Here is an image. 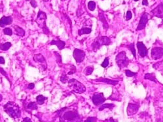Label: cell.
Wrapping results in <instances>:
<instances>
[{
    "label": "cell",
    "mask_w": 163,
    "mask_h": 122,
    "mask_svg": "<svg viewBox=\"0 0 163 122\" xmlns=\"http://www.w3.org/2000/svg\"><path fill=\"white\" fill-rule=\"evenodd\" d=\"M136 46L138 48V53L140 55V56L142 57H144L148 55V48L146 47V46L144 45V44L142 42H138L136 44Z\"/></svg>",
    "instance_id": "obj_11"
},
{
    "label": "cell",
    "mask_w": 163,
    "mask_h": 122,
    "mask_svg": "<svg viewBox=\"0 0 163 122\" xmlns=\"http://www.w3.org/2000/svg\"><path fill=\"white\" fill-rule=\"evenodd\" d=\"M46 19L47 16L46 13L41 11V10H39L38 12V15H37V18L36 19V22L37 23L38 26L43 29V31L46 34H48V33H49L48 29L46 26Z\"/></svg>",
    "instance_id": "obj_6"
},
{
    "label": "cell",
    "mask_w": 163,
    "mask_h": 122,
    "mask_svg": "<svg viewBox=\"0 0 163 122\" xmlns=\"http://www.w3.org/2000/svg\"><path fill=\"white\" fill-rule=\"evenodd\" d=\"M106 101L104 96L103 93H98V94H95L92 97V101L93 103L95 105L98 106L100 105H102Z\"/></svg>",
    "instance_id": "obj_7"
},
{
    "label": "cell",
    "mask_w": 163,
    "mask_h": 122,
    "mask_svg": "<svg viewBox=\"0 0 163 122\" xmlns=\"http://www.w3.org/2000/svg\"><path fill=\"white\" fill-rule=\"evenodd\" d=\"M4 33L5 35L11 36L12 35V31L10 28H5L4 29Z\"/></svg>",
    "instance_id": "obj_29"
},
{
    "label": "cell",
    "mask_w": 163,
    "mask_h": 122,
    "mask_svg": "<svg viewBox=\"0 0 163 122\" xmlns=\"http://www.w3.org/2000/svg\"><path fill=\"white\" fill-rule=\"evenodd\" d=\"M151 55L153 59L158 60L161 59L163 57V48H154L152 50Z\"/></svg>",
    "instance_id": "obj_9"
},
{
    "label": "cell",
    "mask_w": 163,
    "mask_h": 122,
    "mask_svg": "<svg viewBox=\"0 0 163 122\" xmlns=\"http://www.w3.org/2000/svg\"><path fill=\"white\" fill-rule=\"evenodd\" d=\"M154 16L158 18H163V3H160L152 11Z\"/></svg>",
    "instance_id": "obj_13"
},
{
    "label": "cell",
    "mask_w": 163,
    "mask_h": 122,
    "mask_svg": "<svg viewBox=\"0 0 163 122\" xmlns=\"http://www.w3.org/2000/svg\"><path fill=\"white\" fill-rule=\"evenodd\" d=\"M93 69H94V68H93V66H88V67L84 69V74L86 75H91L92 73H93Z\"/></svg>",
    "instance_id": "obj_26"
},
{
    "label": "cell",
    "mask_w": 163,
    "mask_h": 122,
    "mask_svg": "<svg viewBox=\"0 0 163 122\" xmlns=\"http://www.w3.org/2000/svg\"><path fill=\"white\" fill-rule=\"evenodd\" d=\"M60 122H82V118L77 111L64 108L58 112Z\"/></svg>",
    "instance_id": "obj_1"
},
{
    "label": "cell",
    "mask_w": 163,
    "mask_h": 122,
    "mask_svg": "<svg viewBox=\"0 0 163 122\" xmlns=\"http://www.w3.org/2000/svg\"><path fill=\"white\" fill-rule=\"evenodd\" d=\"M96 117H89L84 121V122H96Z\"/></svg>",
    "instance_id": "obj_32"
},
{
    "label": "cell",
    "mask_w": 163,
    "mask_h": 122,
    "mask_svg": "<svg viewBox=\"0 0 163 122\" xmlns=\"http://www.w3.org/2000/svg\"><path fill=\"white\" fill-rule=\"evenodd\" d=\"M95 81H96V82H101V83H107V84H112V85H116L118 83V81H114V80H111V79H106V78H99V79H95Z\"/></svg>",
    "instance_id": "obj_15"
},
{
    "label": "cell",
    "mask_w": 163,
    "mask_h": 122,
    "mask_svg": "<svg viewBox=\"0 0 163 122\" xmlns=\"http://www.w3.org/2000/svg\"><path fill=\"white\" fill-rule=\"evenodd\" d=\"M61 81H62L63 83H66L68 81V77H67V75L65 74H63V75L61 77V79H60Z\"/></svg>",
    "instance_id": "obj_33"
},
{
    "label": "cell",
    "mask_w": 163,
    "mask_h": 122,
    "mask_svg": "<svg viewBox=\"0 0 163 122\" xmlns=\"http://www.w3.org/2000/svg\"><path fill=\"white\" fill-rule=\"evenodd\" d=\"M125 74H126V77H133V76L136 75V73L134 72H132V71H130V70H125Z\"/></svg>",
    "instance_id": "obj_30"
},
{
    "label": "cell",
    "mask_w": 163,
    "mask_h": 122,
    "mask_svg": "<svg viewBox=\"0 0 163 122\" xmlns=\"http://www.w3.org/2000/svg\"><path fill=\"white\" fill-rule=\"evenodd\" d=\"M34 61L36 62H40L42 63V64H46V61H45V59L42 55L38 54V55H35L34 57Z\"/></svg>",
    "instance_id": "obj_17"
},
{
    "label": "cell",
    "mask_w": 163,
    "mask_h": 122,
    "mask_svg": "<svg viewBox=\"0 0 163 122\" xmlns=\"http://www.w3.org/2000/svg\"><path fill=\"white\" fill-rule=\"evenodd\" d=\"M148 14L144 13L141 16L140 18V22L138 23V27L136 28V31H140V30H143L146 28V24L148 22Z\"/></svg>",
    "instance_id": "obj_10"
},
{
    "label": "cell",
    "mask_w": 163,
    "mask_h": 122,
    "mask_svg": "<svg viewBox=\"0 0 163 122\" xmlns=\"http://www.w3.org/2000/svg\"><path fill=\"white\" fill-rule=\"evenodd\" d=\"M138 109H139V105L137 104H133V103H129L127 107V114L128 116H132L137 113Z\"/></svg>",
    "instance_id": "obj_12"
},
{
    "label": "cell",
    "mask_w": 163,
    "mask_h": 122,
    "mask_svg": "<svg viewBox=\"0 0 163 122\" xmlns=\"http://www.w3.org/2000/svg\"><path fill=\"white\" fill-rule=\"evenodd\" d=\"M26 1H30V0H26Z\"/></svg>",
    "instance_id": "obj_47"
},
{
    "label": "cell",
    "mask_w": 163,
    "mask_h": 122,
    "mask_svg": "<svg viewBox=\"0 0 163 122\" xmlns=\"http://www.w3.org/2000/svg\"><path fill=\"white\" fill-rule=\"evenodd\" d=\"M12 23V18L11 16H3L0 20V27H4L6 25H10Z\"/></svg>",
    "instance_id": "obj_14"
},
{
    "label": "cell",
    "mask_w": 163,
    "mask_h": 122,
    "mask_svg": "<svg viewBox=\"0 0 163 122\" xmlns=\"http://www.w3.org/2000/svg\"><path fill=\"white\" fill-rule=\"evenodd\" d=\"M0 64H5V59H4V58L2 57H0Z\"/></svg>",
    "instance_id": "obj_40"
},
{
    "label": "cell",
    "mask_w": 163,
    "mask_h": 122,
    "mask_svg": "<svg viewBox=\"0 0 163 122\" xmlns=\"http://www.w3.org/2000/svg\"><path fill=\"white\" fill-rule=\"evenodd\" d=\"M134 1H138V0H134Z\"/></svg>",
    "instance_id": "obj_45"
},
{
    "label": "cell",
    "mask_w": 163,
    "mask_h": 122,
    "mask_svg": "<svg viewBox=\"0 0 163 122\" xmlns=\"http://www.w3.org/2000/svg\"><path fill=\"white\" fill-rule=\"evenodd\" d=\"M38 109V105L37 103L35 102H30L28 105H27V109L34 111V110H37Z\"/></svg>",
    "instance_id": "obj_22"
},
{
    "label": "cell",
    "mask_w": 163,
    "mask_h": 122,
    "mask_svg": "<svg viewBox=\"0 0 163 122\" xmlns=\"http://www.w3.org/2000/svg\"><path fill=\"white\" fill-rule=\"evenodd\" d=\"M68 87L70 88L74 92L77 94H82L85 92L86 90V88L82 83L74 79H72L69 80L68 83Z\"/></svg>",
    "instance_id": "obj_3"
},
{
    "label": "cell",
    "mask_w": 163,
    "mask_h": 122,
    "mask_svg": "<svg viewBox=\"0 0 163 122\" xmlns=\"http://www.w3.org/2000/svg\"><path fill=\"white\" fill-rule=\"evenodd\" d=\"M14 27L16 34L18 36H24L25 35V31H24V30L23 29L21 28V27H20L18 26H14Z\"/></svg>",
    "instance_id": "obj_21"
},
{
    "label": "cell",
    "mask_w": 163,
    "mask_h": 122,
    "mask_svg": "<svg viewBox=\"0 0 163 122\" xmlns=\"http://www.w3.org/2000/svg\"><path fill=\"white\" fill-rule=\"evenodd\" d=\"M34 87H35V84H34V83H30L28 85V88L30 90H32L34 89Z\"/></svg>",
    "instance_id": "obj_37"
},
{
    "label": "cell",
    "mask_w": 163,
    "mask_h": 122,
    "mask_svg": "<svg viewBox=\"0 0 163 122\" xmlns=\"http://www.w3.org/2000/svg\"><path fill=\"white\" fill-rule=\"evenodd\" d=\"M43 1H44V2H48V1H49V0H43Z\"/></svg>",
    "instance_id": "obj_44"
},
{
    "label": "cell",
    "mask_w": 163,
    "mask_h": 122,
    "mask_svg": "<svg viewBox=\"0 0 163 122\" xmlns=\"http://www.w3.org/2000/svg\"><path fill=\"white\" fill-rule=\"evenodd\" d=\"M116 61L120 69H123V68L127 67L129 62V60L126 56V53L125 51H122L118 54L116 57Z\"/></svg>",
    "instance_id": "obj_5"
},
{
    "label": "cell",
    "mask_w": 163,
    "mask_h": 122,
    "mask_svg": "<svg viewBox=\"0 0 163 122\" xmlns=\"http://www.w3.org/2000/svg\"><path fill=\"white\" fill-rule=\"evenodd\" d=\"M22 122H32V120H31V119L29 118H24V120H22Z\"/></svg>",
    "instance_id": "obj_38"
},
{
    "label": "cell",
    "mask_w": 163,
    "mask_h": 122,
    "mask_svg": "<svg viewBox=\"0 0 163 122\" xmlns=\"http://www.w3.org/2000/svg\"><path fill=\"white\" fill-rule=\"evenodd\" d=\"M62 1H65V0H62Z\"/></svg>",
    "instance_id": "obj_46"
},
{
    "label": "cell",
    "mask_w": 163,
    "mask_h": 122,
    "mask_svg": "<svg viewBox=\"0 0 163 122\" xmlns=\"http://www.w3.org/2000/svg\"><path fill=\"white\" fill-rule=\"evenodd\" d=\"M4 111L10 117L15 120L20 118L21 116V111L19 106L12 101H9L4 105Z\"/></svg>",
    "instance_id": "obj_2"
},
{
    "label": "cell",
    "mask_w": 163,
    "mask_h": 122,
    "mask_svg": "<svg viewBox=\"0 0 163 122\" xmlns=\"http://www.w3.org/2000/svg\"><path fill=\"white\" fill-rule=\"evenodd\" d=\"M11 46V43H10V42H6V43L0 45V50H2V51H7V50H9V48Z\"/></svg>",
    "instance_id": "obj_23"
},
{
    "label": "cell",
    "mask_w": 163,
    "mask_h": 122,
    "mask_svg": "<svg viewBox=\"0 0 163 122\" xmlns=\"http://www.w3.org/2000/svg\"><path fill=\"white\" fill-rule=\"evenodd\" d=\"M127 48H128V49L130 50V51H131V52L132 53V55H133L135 59H136V51H135V49H134V44L132 43V44H130V45H128V46H127Z\"/></svg>",
    "instance_id": "obj_27"
},
{
    "label": "cell",
    "mask_w": 163,
    "mask_h": 122,
    "mask_svg": "<svg viewBox=\"0 0 163 122\" xmlns=\"http://www.w3.org/2000/svg\"><path fill=\"white\" fill-rule=\"evenodd\" d=\"M50 45H56L60 50H63V48L65 46V42L60 40H53L51 42H50Z\"/></svg>",
    "instance_id": "obj_16"
},
{
    "label": "cell",
    "mask_w": 163,
    "mask_h": 122,
    "mask_svg": "<svg viewBox=\"0 0 163 122\" xmlns=\"http://www.w3.org/2000/svg\"><path fill=\"white\" fill-rule=\"evenodd\" d=\"M99 20H100V22H102V24H103V28L104 29H107L108 28V24L107 23L106 20L105 19L104 16L103 14H99Z\"/></svg>",
    "instance_id": "obj_20"
},
{
    "label": "cell",
    "mask_w": 163,
    "mask_h": 122,
    "mask_svg": "<svg viewBox=\"0 0 163 122\" xmlns=\"http://www.w3.org/2000/svg\"><path fill=\"white\" fill-rule=\"evenodd\" d=\"M75 71H76V68H75V66L74 65L71 66V69H70V72L68 73V75H71L72 73H74Z\"/></svg>",
    "instance_id": "obj_35"
},
{
    "label": "cell",
    "mask_w": 163,
    "mask_h": 122,
    "mask_svg": "<svg viewBox=\"0 0 163 122\" xmlns=\"http://www.w3.org/2000/svg\"><path fill=\"white\" fill-rule=\"evenodd\" d=\"M2 100H3V96H2V95L0 94V101H2Z\"/></svg>",
    "instance_id": "obj_43"
},
{
    "label": "cell",
    "mask_w": 163,
    "mask_h": 122,
    "mask_svg": "<svg viewBox=\"0 0 163 122\" xmlns=\"http://www.w3.org/2000/svg\"><path fill=\"white\" fill-rule=\"evenodd\" d=\"M110 122H118V121L115 120L113 118H110Z\"/></svg>",
    "instance_id": "obj_42"
},
{
    "label": "cell",
    "mask_w": 163,
    "mask_h": 122,
    "mask_svg": "<svg viewBox=\"0 0 163 122\" xmlns=\"http://www.w3.org/2000/svg\"><path fill=\"white\" fill-rule=\"evenodd\" d=\"M145 79H149L150 81H153L155 83H156V79H155V75L154 73H147L145 75Z\"/></svg>",
    "instance_id": "obj_24"
},
{
    "label": "cell",
    "mask_w": 163,
    "mask_h": 122,
    "mask_svg": "<svg viewBox=\"0 0 163 122\" xmlns=\"http://www.w3.org/2000/svg\"><path fill=\"white\" fill-rule=\"evenodd\" d=\"M88 7L89 10H91V11H93V10H94L95 9L96 4H95V2L93 1H89Z\"/></svg>",
    "instance_id": "obj_28"
},
{
    "label": "cell",
    "mask_w": 163,
    "mask_h": 122,
    "mask_svg": "<svg viewBox=\"0 0 163 122\" xmlns=\"http://www.w3.org/2000/svg\"><path fill=\"white\" fill-rule=\"evenodd\" d=\"M86 53L84 51L79 49H75L73 51V57L77 63L82 62L85 59Z\"/></svg>",
    "instance_id": "obj_8"
},
{
    "label": "cell",
    "mask_w": 163,
    "mask_h": 122,
    "mask_svg": "<svg viewBox=\"0 0 163 122\" xmlns=\"http://www.w3.org/2000/svg\"><path fill=\"white\" fill-rule=\"evenodd\" d=\"M30 4H31V5H32L34 8H36V7H37V2L35 1V0H32V1H30Z\"/></svg>",
    "instance_id": "obj_36"
},
{
    "label": "cell",
    "mask_w": 163,
    "mask_h": 122,
    "mask_svg": "<svg viewBox=\"0 0 163 122\" xmlns=\"http://www.w3.org/2000/svg\"><path fill=\"white\" fill-rule=\"evenodd\" d=\"M132 18V12L129 10L126 12V20H129Z\"/></svg>",
    "instance_id": "obj_34"
},
{
    "label": "cell",
    "mask_w": 163,
    "mask_h": 122,
    "mask_svg": "<svg viewBox=\"0 0 163 122\" xmlns=\"http://www.w3.org/2000/svg\"><path fill=\"white\" fill-rule=\"evenodd\" d=\"M36 99H37V104L42 105V104H44V101L46 99V98L44 96H42V95H39V96H37V98H36Z\"/></svg>",
    "instance_id": "obj_25"
},
{
    "label": "cell",
    "mask_w": 163,
    "mask_h": 122,
    "mask_svg": "<svg viewBox=\"0 0 163 122\" xmlns=\"http://www.w3.org/2000/svg\"><path fill=\"white\" fill-rule=\"evenodd\" d=\"M0 73H2V74L4 75L7 76V73H6V72H5V71H4V69H3V68H0Z\"/></svg>",
    "instance_id": "obj_39"
},
{
    "label": "cell",
    "mask_w": 163,
    "mask_h": 122,
    "mask_svg": "<svg viewBox=\"0 0 163 122\" xmlns=\"http://www.w3.org/2000/svg\"><path fill=\"white\" fill-rule=\"evenodd\" d=\"M109 64V60H108V58H105V59L104 60V61L102 62V63L101 64V66L102 68H106L107 66Z\"/></svg>",
    "instance_id": "obj_31"
},
{
    "label": "cell",
    "mask_w": 163,
    "mask_h": 122,
    "mask_svg": "<svg viewBox=\"0 0 163 122\" xmlns=\"http://www.w3.org/2000/svg\"><path fill=\"white\" fill-rule=\"evenodd\" d=\"M111 44V40L107 36H98L92 44L93 50L96 51L102 46H108Z\"/></svg>",
    "instance_id": "obj_4"
},
{
    "label": "cell",
    "mask_w": 163,
    "mask_h": 122,
    "mask_svg": "<svg viewBox=\"0 0 163 122\" xmlns=\"http://www.w3.org/2000/svg\"><path fill=\"white\" fill-rule=\"evenodd\" d=\"M142 5L148 6V0H143V1H142Z\"/></svg>",
    "instance_id": "obj_41"
},
{
    "label": "cell",
    "mask_w": 163,
    "mask_h": 122,
    "mask_svg": "<svg viewBox=\"0 0 163 122\" xmlns=\"http://www.w3.org/2000/svg\"><path fill=\"white\" fill-rule=\"evenodd\" d=\"M115 107V105L112 104V103H105V104H102L100 107L98 108V110L100 111H102L105 109H109L110 110H112L113 108Z\"/></svg>",
    "instance_id": "obj_19"
},
{
    "label": "cell",
    "mask_w": 163,
    "mask_h": 122,
    "mask_svg": "<svg viewBox=\"0 0 163 122\" xmlns=\"http://www.w3.org/2000/svg\"><path fill=\"white\" fill-rule=\"evenodd\" d=\"M92 32V29L88 28V27H83L81 29L78 31V33L79 36H82L83 35H86V34H90Z\"/></svg>",
    "instance_id": "obj_18"
}]
</instances>
